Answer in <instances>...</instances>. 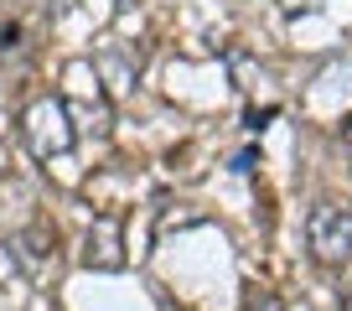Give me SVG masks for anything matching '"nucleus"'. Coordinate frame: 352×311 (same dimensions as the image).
Masks as SVG:
<instances>
[{
	"label": "nucleus",
	"mask_w": 352,
	"mask_h": 311,
	"mask_svg": "<svg viewBox=\"0 0 352 311\" xmlns=\"http://www.w3.org/2000/svg\"><path fill=\"white\" fill-rule=\"evenodd\" d=\"M306 244H311V255H316L321 265H331V270L352 265V213L337 208V202H316L311 218H306Z\"/></svg>",
	"instance_id": "f257e3e1"
},
{
	"label": "nucleus",
	"mask_w": 352,
	"mask_h": 311,
	"mask_svg": "<svg viewBox=\"0 0 352 311\" xmlns=\"http://www.w3.org/2000/svg\"><path fill=\"white\" fill-rule=\"evenodd\" d=\"M21 135H26V145H32V156H42V161L73 151V120H67V109L57 99H36L32 109L21 114Z\"/></svg>",
	"instance_id": "f03ea898"
},
{
	"label": "nucleus",
	"mask_w": 352,
	"mask_h": 311,
	"mask_svg": "<svg viewBox=\"0 0 352 311\" xmlns=\"http://www.w3.org/2000/svg\"><path fill=\"white\" fill-rule=\"evenodd\" d=\"M88 265H99V270H114L120 265V228L114 223H99V228H88Z\"/></svg>",
	"instance_id": "7ed1b4c3"
},
{
	"label": "nucleus",
	"mask_w": 352,
	"mask_h": 311,
	"mask_svg": "<svg viewBox=\"0 0 352 311\" xmlns=\"http://www.w3.org/2000/svg\"><path fill=\"white\" fill-rule=\"evenodd\" d=\"M249 311H285V306H280V296H275V290H259V296L249 301Z\"/></svg>",
	"instance_id": "20e7f679"
},
{
	"label": "nucleus",
	"mask_w": 352,
	"mask_h": 311,
	"mask_svg": "<svg viewBox=\"0 0 352 311\" xmlns=\"http://www.w3.org/2000/svg\"><path fill=\"white\" fill-rule=\"evenodd\" d=\"M342 311H352V286H347V290H342Z\"/></svg>",
	"instance_id": "39448f33"
},
{
	"label": "nucleus",
	"mask_w": 352,
	"mask_h": 311,
	"mask_svg": "<svg viewBox=\"0 0 352 311\" xmlns=\"http://www.w3.org/2000/svg\"><path fill=\"white\" fill-rule=\"evenodd\" d=\"M285 6H290V11H300V6H316V0H285Z\"/></svg>",
	"instance_id": "423d86ee"
},
{
	"label": "nucleus",
	"mask_w": 352,
	"mask_h": 311,
	"mask_svg": "<svg viewBox=\"0 0 352 311\" xmlns=\"http://www.w3.org/2000/svg\"><path fill=\"white\" fill-rule=\"evenodd\" d=\"M347 145H352V125H347Z\"/></svg>",
	"instance_id": "0eeeda50"
}]
</instances>
